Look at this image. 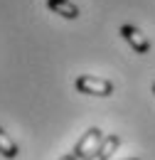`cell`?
Wrapping results in <instances>:
<instances>
[{"mask_svg": "<svg viewBox=\"0 0 155 160\" xmlns=\"http://www.w3.org/2000/svg\"><path fill=\"white\" fill-rule=\"evenodd\" d=\"M103 140V131L101 128H96V126H91L84 136H81V140L77 143V148H74V155H77L79 160H84V158H89L94 150H96V145Z\"/></svg>", "mask_w": 155, "mask_h": 160, "instance_id": "obj_2", "label": "cell"}, {"mask_svg": "<svg viewBox=\"0 0 155 160\" xmlns=\"http://www.w3.org/2000/svg\"><path fill=\"white\" fill-rule=\"evenodd\" d=\"M153 94H155V84H153Z\"/></svg>", "mask_w": 155, "mask_h": 160, "instance_id": "obj_9", "label": "cell"}, {"mask_svg": "<svg viewBox=\"0 0 155 160\" xmlns=\"http://www.w3.org/2000/svg\"><path fill=\"white\" fill-rule=\"evenodd\" d=\"M118 145H121V136H116V133H111V136H103V140L96 145V150H94L89 158H84V160H108L113 153H116Z\"/></svg>", "mask_w": 155, "mask_h": 160, "instance_id": "obj_4", "label": "cell"}, {"mask_svg": "<svg viewBox=\"0 0 155 160\" xmlns=\"http://www.w3.org/2000/svg\"><path fill=\"white\" fill-rule=\"evenodd\" d=\"M79 94H86V96H111L113 94V84L108 79H101V77H91V74H84L74 81Z\"/></svg>", "mask_w": 155, "mask_h": 160, "instance_id": "obj_1", "label": "cell"}, {"mask_svg": "<svg viewBox=\"0 0 155 160\" xmlns=\"http://www.w3.org/2000/svg\"><path fill=\"white\" fill-rule=\"evenodd\" d=\"M47 8L54 12V15H62L64 20H77L79 15V5L72 2V0H47Z\"/></svg>", "mask_w": 155, "mask_h": 160, "instance_id": "obj_5", "label": "cell"}, {"mask_svg": "<svg viewBox=\"0 0 155 160\" xmlns=\"http://www.w3.org/2000/svg\"><path fill=\"white\" fill-rule=\"evenodd\" d=\"M0 153H2V158H8V160H12V158H18V143L10 138L2 128H0Z\"/></svg>", "mask_w": 155, "mask_h": 160, "instance_id": "obj_6", "label": "cell"}, {"mask_svg": "<svg viewBox=\"0 0 155 160\" xmlns=\"http://www.w3.org/2000/svg\"><path fill=\"white\" fill-rule=\"evenodd\" d=\"M59 160H79V158H77V155H74V153H69V155H62V158H59Z\"/></svg>", "mask_w": 155, "mask_h": 160, "instance_id": "obj_7", "label": "cell"}, {"mask_svg": "<svg viewBox=\"0 0 155 160\" xmlns=\"http://www.w3.org/2000/svg\"><path fill=\"white\" fill-rule=\"evenodd\" d=\"M126 160H140V158H126Z\"/></svg>", "mask_w": 155, "mask_h": 160, "instance_id": "obj_8", "label": "cell"}, {"mask_svg": "<svg viewBox=\"0 0 155 160\" xmlns=\"http://www.w3.org/2000/svg\"><path fill=\"white\" fill-rule=\"evenodd\" d=\"M118 32H121L123 40L133 47V52H138V54H148V52H150V42H148V37H145L138 27H133V25H121Z\"/></svg>", "mask_w": 155, "mask_h": 160, "instance_id": "obj_3", "label": "cell"}]
</instances>
